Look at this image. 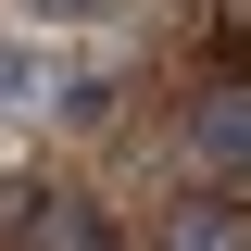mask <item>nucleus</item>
Returning <instances> with one entry per match:
<instances>
[{
  "label": "nucleus",
  "mask_w": 251,
  "mask_h": 251,
  "mask_svg": "<svg viewBox=\"0 0 251 251\" xmlns=\"http://www.w3.org/2000/svg\"><path fill=\"white\" fill-rule=\"evenodd\" d=\"M0 239H13V251H126L113 226H100L88 188H38V176L0 188Z\"/></svg>",
  "instance_id": "1"
},
{
  "label": "nucleus",
  "mask_w": 251,
  "mask_h": 251,
  "mask_svg": "<svg viewBox=\"0 0 251 251\" xmlns=\"http://www.w3.org/2000/svg\"><path fill=\"white\" fill-rule=\"evenodd\" d=\"M188 151H201V176L251 188V75H214V88L188 100Z\"/></svg>",
  "instance_id": "2"
},
{
  "label": "nucleus",
  "mask_w": 251,
  "mask_h": 251,
  "mask_svg": "<svg viewBox=\"0 0 251 251\" xmlns=\"http://www.w3.org/2000/svg\"><path fill=\"white\" fill-rule=\"evenodd\" d=\"M151 251H251V188H188V201H176V214H163V239Z\"/></svg>",
  "instance_id": "3"
},
{
  "label": "nucleus",
  "mask_w": 251,
  "mask_h": 251,
  "mask_svg": "<svg viewBox=\"0 0 251 251\" xmlns=\"http://www.w3.org/2000/svg\"><path fill=\"white\" fill-rule=\"evenodd\" d=\"M25 13H38V25H75V13H100V0H25Z\"/></svg>",
  "instance_id": "4"
}]
</instances>
